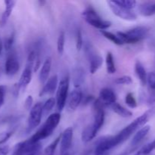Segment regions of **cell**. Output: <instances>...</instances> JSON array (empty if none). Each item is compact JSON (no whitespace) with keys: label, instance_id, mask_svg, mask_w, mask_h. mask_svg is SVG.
<instances>
[{"label":"cell","instance_id":"cell-1","mask_svg":"<svg viewBox=\"0 0 155 155\" xmlns=\"http://www.w3.org/2000/svg\"><path fill=\"white\" fill-rule=\"evenodd\" d=\"M153 114V109H150L140 117L136 118L131 124L127 125L124 129L115 136H104L98 141L95 148V155H103L108 154L110 150L117 145L123 144L134 133L143 127L147 124Z\"/></svg>","mask_w":155,"mask_h":155},{"label":"cell","instance_id":"cell-2","mask_svg":"<svg viewBox=\"0 0 155 155\" xmlns=\"http://www.w3.org/2000/svg\"><path fill=\"white\" fill-rule=\"evenodd\" d=\"M61 117L60 113L51 114L45 120L42 127L29 139V140L33 143H36L49 137L58 126L61 121Z\"/></svg>","mask_w":155,"mask_h":155},{"label":"cell","instance_id":"cell-3","mask_svg":"<svg viewBox=\"0 0 155 155\" xmlns=\"http://www.w3.org/2000/svg\"><path fill=\"white\" fill-rule=\"evenodd\" d=\"M149 29L144 26L133 27L127 32H117L119 36L124 44H135L140 42L148 36Z\"/></svg>","mask_w":155,"mask_h":155},{"label":"cell","instance_id":"cell-4","mask_svg":"<svg viewBox=\"0 0 155 155\" xmlns=\"http://www.w3.org/2000/svg\"><path fill=\"white\" fill-rule=\"evenodd\" d=\"M85 21L93 27L101 30H105L111 26V22L101 18L92 7H88L82 13Z\"/></svg>","mask_w":155,"mask_h":155},{"label":"cell","instance_id":"cell-5","mask_svg":"<svg viewBox=\"0 0 155 155\" xmlns=\"http://www.w3.org/2000/svg\"><path fill=\"white\" fill-rule=\"evenodd\" d=\"M70 88V77L68 76L63 77L60 80L56 91V108L58 111H62L66 105Z\"/></svg>","mask_w":155,"mask_h":155},{"label":"cell","instance_id":"cell-6","mask_svg":"<svg viewBox=\"0 0 155 155\" xmlns=\"http://www.w3.org/2000/svg\"><path fill=\"white\" fill-rule=\"evenodd\" d=\"M85 51L89 59V71L92 74H95L102 66V57L96 52L95 48L89 42L85 45Z\"/></svg>","mask_w":155,"mask_h":155},{"label":"cell","instance_id":"cell-7","mask_svg":"<svg viewBox=\"0 0 155 155\" xmlns=\"http://www.w3.org/2000/svg\"><path fill=\"white\" fill-rule=\"evenodd\" d=\"M42 116V104L41 102L36 103L30 110V114L27 120V133H31L36 127H39Z\"/></svg>","mask_w":155,"mask_h":155},{"label":"cell","instance_id":"cell-8","mask_svg":"<svg viewBox=\"0 0 155 155\" xmlns=\"http://www.w3.org/2000/svg\"><path fill=\"white\" fill-rule=\"evenodd\" d=\"M107 3L114 15L120 19L127 21H134L137 19V15L133 10L122 7L115 3L114 1H107Z\"/></svg>","mask_w":155,"mask_h":155},{"label":"cell","instance_id":"cell-9","mask_svg":"<svg viewBox=\"0 0 155 155\" xmlns=\"http://www.w3.org/2000/svg\"><path fill=\"white\" fill-rule=\"evenodd\" d=\"M74 130L72 127H68L61 134L60 155H70L72 147Z\"/></svg>","mask_w":155,"mask_h":155},{"label":"cell","instance_id":"cell-10","mask_svg":"<svg viewBox=\"0 0 155 155\" xmlns=\"http://www.w3.org/2000/svg\"><path fill=\"white\" fill-rule=\"evenodd\" d=\"M20 69V64L16 52L14 50L8 51L5 64V72L9 77L15 76Z\"/></svg>","mask_w":155,"mask_h":155},{"label":"cell","instance_id":"cell-11","mask_svg":"<svg viewBox=\"0 0 155 155\" xmlns=\"http://www.w3.org/2000/svg\"><path fill=\"white\" fill-rule=\"evenodd\" d=\"M82 100H83V91L81 87H74L71 93L70 94L69 99H68V110L71 111L77 110Z\"/></svg>","mask_w":155,"mask_h":155},{"label":"cell","instance_id":"cell-12","mask_svg":"<svg viewBox=\"0 0 155 155\" xmlns=\"http://www.w3.org/2000/svg\"><path fill=\"white\" fill-rule=\"evenodd\" d=\"M98 100L103 104V106H109V107H110L112 104L117 102L116 93L110 88H103L99 92V98H98Z\"/></svg>","mask_w":155,"mask_h":155},{"label":"cell","instance_id":"cell-13","mask_svg":"<svg viewBox=\"0 0 155 155\" xmlns=\"http://www.w3.org/2000/svg\"><path fill=\"white\" fill-rule=\"evenodd\" d=\"M59 81L58 77L57 75H54L50 77L46 83L43 85V87L39 92V96H45L47 95H51L56 92L58 87Z\"/></svg>","mask_w":155,"mask_h":155},{"label":"cell","instance_id":"cell-14","mask_svg":"<svg viewBox=\"0 0 155 155\" xmlns=\"http://www.w3.org/2000/svg\"><path fill=\"white\" fill-rule=\"evenodd\" d=\"M51 64H52V61L50 57H48L44 61L39 74V80L41 84L44 85L49 79V74L51 70Z\"/></svg>","mask_w":155,"mask_h":155},{"label":"cell","instance_id":"cell-15","mask_svg":"<svg viewBox=\"0 0 155 155\" xmlns=\"http://www.w3.org/2000/svg\"><path fill=\"white\" fill-rule=\"evenodd\" d=\"M138 11L142 16L151 17L155 15V2L148 1L140 3Z\"/></svg>","mask_w":155,"mask_h":155},{"label":"cell","instance_id":"cell-16","mask_svg":"<svg viewBox=\"0 0 155 155\" xmlns=\"http://www.w3.org/2000/svg\"><path fill=\"white\" fill-rule=\"evenodd\" d=\"M151 130V127L149 125H145L141 129H139L136 133L134 136L133 137L131 140V145L132 146H136L139 145L145 137L149 133Z\"/></svg>","mask_w":155,"mask_h":155},{"label":"cell","instance_id":"cell-17","mask_svg":"<svg viewBox=\"0 0 155 155\" xmlns=\"http://www.w3.org/2000/svg\"><path fill=\"white\" fill-rule=\"evenodd\" d=\"M135 73L139 78L141 84L142 86H145L147 84V80H148V74H147L146 70H145L144 65L139 61H136L135 63Z\"/></svg>","mask_w":155,"mask_h":155},{"label":"cell","instance_id":"cell-18","mask_svg":"<svg viewBox=\"0 0 155 155\" xmlns=\"http://www.w3.org/2000/svg\"><path fill=\"white\" fill-rule=\"evenodd\" d=\"M16 1H13V0H5V1H4L5 8L2 15V25H5L7 23L8 20L10 18L11 15L13 12V9L15 8V5H16Z\"/></svg>","mask_w":155,"mask_h":155},{"label":"cell","instance_id":"cell-19","mask_svg":"<svg viewBox=\"0 0 155 155\" xmlns=\"http://www.w3.org/2000/svg\"><path fill=\"white\" fill-rule=\"evenodd\" d=\"M97 134H98V132L95 130V129L94 128L93 126L92 125V124H89L87 127H85V128L83 129V132H82V141H83V142H85V143L89 142L90 141H92V139H95Z\"/></svg>","mask_w":155,"mask_h":155},{"label":"cell","instance_id":"cell-20","mask_svg":"<svg viewBox=\"0 0 155 155\" xmlns=\"http://www.w3.org/2000/svg\"><path fill=\"white\" fill-rule=\"evenodd\" d=\"M110 107H111V109L114 113L120 116L121 117L130 118L133 117V112L130 111V110L127 109L126 107H124V106L120 104L119 103H114V104H113L110 106Z\"/></svg>","mask_w":155,"mask_h":155},{"label":"cell","instance_id":"cell-21","mask_svg":"<svg viewBox=\"0 0 155 155\" xmlns=\"http://www.w3.org/2000/svg\"><path fill=\"white\" fill-rule=\"evenodd\" d=\"M30 146V142L29 139L19 142L15 145L12 155H25L28 151Z\"/></svg>","mask_w":155,"mask_h":155},{"label":"cell","instance_id":"cell-22","mask_svg":"<svg viewBox=\"0 0 155 155\" xmlns=\"http://www.w3.org/2000/svg\"><path fill=\"white\" fill-rule=\"evenodd\" d=\"M106 69H107V74H114L116 73L117 68L116 65H115L114 58L113 54L110 51H108L106 54Z\"/></svg>","mask_w":155,"mask_h":155},{"label":"cell","instance_id":"cell-23","mask_svg":"<svg viewBox=\"0 0 155 155\" xmlns=\"http://www.w3.org/2000/svg\"><path fill=\"white\" fill-rule=\"evenodd\" d=\"M54 105H56V100L54 98H49L42 104V115L49 116L50 113L52 111Z\"/></svg>","mask_w":155,"mask_h":155},{"label":"cell","instance_id":"cell-24","mask_svg":"<svg viewBox=\"0 0 155 155\" xmlns=\"http://www.w3.org/2000/svg\"><path fill=\"white\" fill-rule=\"evenodd\" d=\"M61 140V135H59L54 141L51 142L46 148H45L43 152V155H54L55 153L56 148H57L58 145L60 143Z\"/></svg>","mask_w":155,"mask_h":155},{"label":"cell","instance_id":"cell-25","mask_svg":"<svg viewBox=\"0 0 155 155\" xmlns=\"http://www.w3.org/2000/svg\"><path fill=\"white\" fill-rule=\"evenodd\" d=\"M101 34L106 38V39L110 40V42L114 43L115 45H124V42L121 41V39H120L119 36H118L117 34H114V33H110V32L107 31V30H101Z\"/></svg>","mask_w":155,"mask_h":155},{"label":"cell","instance_id":"cell-26","mask_svg":"<svg viewBox=\"0 0 155 155\" xmlns=\"http://www.w3.org/2000/svg\"><path fill=\"white\" fill-rule=\"evenodd\" d=\"M154 150L155 139L153 141H151V142H149V143L144 145L142 148H141L135 155H148L149 154H151L153 151H154Z\"/></svg>","mask_w":155,"mask_h":155},{"label":"cell","instance_id":"cell-27","mask_svg":"<svg viewBox=\"0 0 155 155\" xmlns=\"http://www.w3.org/2000/svg\"><path fill=\"white\" fill-rule=\"evenodd\" d=\"M84 73L81 69H77L74 71V87H80L82 83L84 81Z\"/></svg>","mask_w":155,"mask_h":155},{"label":"cell","instance_id":"cell-28","mask_svg":"<svg viewBox=\"0 0 155 155\" xmlns=\"http://www.w3.org/2000/svg\"><path fill=\"white\" fill-rule=\"evenodd\" d=\"M42 146L41 142L33 143V142H30V148L25 155H40L41 152H42Z\"/></svg>","mask_w":155,"mask_h":155},{"label":"cell","instance_id":"cell-29","mask_svg":"<svg viewBox=\"0 0 155 155\" xmlns=\"http://www.w3.org/2000/svg\"><path fill=\"white\" fill-rule=\"evenodd\" d=\"M64 45H65V33L64 31H61L58 35L57 40V50L58 53L60 55H61L64 51Z\"/></svg>","mask_w":155,"mask_h":155},{"label":"cell","instance_id":"cell-30","mask_svg":"<svg viewBox=\"0 0 155 155\" xmlns=\"http://www.w3.org/2000/svg\"><path fill=\"white\" fill-rule=\"evenodd\" d=\"M115 3H117L119 5L122 6V7L126 8L127 9H130V10H133V8H135L137 5V2L134 1V0H117L114 1Z\"/></svg>","mask_w":155,"mask_h":155},{"label":"cell","instance_id":"cell-31","mask_svg":"<svg viewBox=\"0 0 155 155\" xmlns=\"http://www.w3.org/2000/svg\"><path fill=\"white\" fill-rule=\"evenodd\" d=\"M125 102L130 108L133 109L137 107V101H136V98L134 97V95L131 92H129L127 94L125 97Z\"/></svg>","mask_w":155,"mask_h":155},{"label":"cell","instance_id":"cell-32","mask_svg":"<svg viewBox=\"0 0 155 155\" xmlns=\"http://www.w3.org/2000/svg\"><path fill=\"white\" fill-rule=\"evenodd\" d=\"M114 83L118 85H130L133 83V80L130 76L124 75L117 78L114 80Z\"/></svg>","mask_w":155,"mask_h":155},{"label":"cell","instance_id":"cell-33","mask_svg":"<svg viewBox=\"0 0 155 155\" xmlns=\"http://www.w3.org/2000/svg\"><path fill=\"white\" fill-rule=\"evenodd\" d=\"M83 34L80 30H77L76 33V48L77 51H80L83 48Z\"/></svg>","mask_w":155,"mask_h":155},{"label":"cell","instance_id":"cell-34","mask_svg":"<svg viewBox=\"0 0 155 155\" xmlns=\"http://www.w3.org/2000/svg\"><path fill=\"white\" fill-rule=\"evenodd\" d=\"M14 42H15V33H12L7 39L5 40L4 42V48L7 51L12 50V47H13Z\"/></svg>","mask_w":155,"mask_h":155},{"label":"cell","instance_id":"cell-35","mask_svg":"<svg viewBox=\"0 0 155 155\" xmlns=\"http://www.w3.org/2000/svg\"><path fill=\"white\" fill-rule=\"evenodd\" d=\"M147 84L148 85L151 90L155 91V72H151L149 74H148Z\"/></svg>","mask_w":155,"mask_h":155},{"label":"cell","instance_id":"cell-36","mask_svg":"<svg viewBox=\"0 0 155 155\" xmlns=\"http://www.w3.org/2000/svg\"><path fill=\"white\" fill-rule=\"evenodd\" d=\"M147 105L151 109H153L155 107V91H153L148 95L146 100Z\"/></svg>","mask_w":155,"mask_h":155},{"label":"cell","instance_id":"cell-37","mask_svg":"<svg viewBox=\"0 0 155 155\" xmlns=\"http://www.w3.org/2000/svg\"><path fill=\"white\" fill-rule=\"evenodd\" d=\"M6 87L3 85H0V107L4 104L5 98Z\"/></svg>","mask_w":155,"mask_h":155},{"label":"cell","instance_id":"cell-38","mask_svg":"<svg viewBox=\"0 0 155 155\" xmlns=\"http://www.w3.org/2000/svg\"><path fill=\"white\" fill-rule=\"evenodd\" d=\"M33 98L32 97V95H28L27 97L25 100V102H24V107L27 109V110H30L32 109V107H33Z\"/></svg>","mask_w":155,"mask_h":155},{"label":"cell","instance_id":"cell-39","mask_svg":"<svg viewBox=\"0 0 155 155\" xmlns=\"http://www.w3.org/2000/svg\"><path fill=\"white\" fill-rule=\"evenodd\" d=\"M9 152V147L7 145L0 147V155H8Z\"/></svg>","mask_w":155,"mask_h":155},{"label":"cell","instance_id":"cell-40","mask_svg":"<svg viewBox=\"0 0 155 155\" xmlns=\"http://www.w3.org/2000/svg\"><path fill=\"white\" fill-rule=\"evenodd\" d=\"M2 48H3V45H2V42L1 39H0V54H1L2 51Z\"/></svg>","mask_w":155,"mask_h":155},{"label":"cell","instance_id":"cell-41","mask_svg":"<svg viewBox=\"0 0 155 155\" xmlns=\"http://www.w3.org/2000/svg\"><path fill=\"white\" fill-rule=\"evenodd\" d=\"M103 155H108V154H103Z\"/></svg>","mask_w":155,"mask_h":155},{"label":"cell","instance_id":"cell-42","mask_svg":"<svg viewBox=\"0 0 155 155\" xmlns=\"http://www.w3.org/2000/svg\"><path fill=\"white\" fill-rule=\"evenodd\" d=\"M123 155H127V154H123Z\"/></svg>","mask_w":155,"mask_h":155}]
</instances>
